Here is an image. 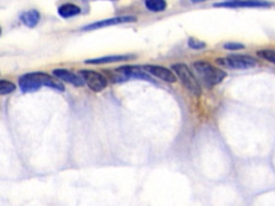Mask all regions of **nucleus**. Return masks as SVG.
Returning a JSON list of instances; mask_svg holds the SVG:
<instances>
[{
  "label": "nucleus",
  "mask_w": 275,
  "mask_h": 206,
  "mask_svg": "<svg viewBox=\"0 0 275 206\" xmlns=\"http://www.w3.org/2000/svg\"><path fill=\"white\" fill-rule=\"evenodd\" d=\"M257 55L262 59L275 65V50H260L257 52Z\"/></svg>",
  "instance_id": "obj_16"
},
{
  "label": "nucleus",
  "mask_w": 275,
  "mask_h": 206,
  "mask_svg": "<svg viewBox=\"0 0 275 206\" xmlns=\"http://www.w3.org/2000/svg\"><path fill=\"white\" fill-rule=\"evenodd\" d=\"M138 18L136 16L125 15V16H114L107 19H103V21H98L90 25H86L82 28L83 31H91L96 30V29H101L106 27H111L115 25H120V24H126V23H136Z\"/></svg>",
  "instance_id": "obj_7"
},
{
  "label": "nucleus",
  "mask_w": 275,
  "mask_h": 206,
  "mask_svg": "<svg viewBox=\"0 0 275 206\" xmlns=\"http://www.w3.org/2000/svg\"><path fill=\"white\" fill-rule=\"evenodd\" d=\"M21 22L24 24V25L29 27V28H33L38 25L39 21H40V13H39L37 10H29V11L24 12L21 16Z\"/></svg>",
  "instance_id": "obj_12"
},
{
  "label": "nucleus",
  "mask_w": 275,
  "mask_h": 206,
  "mask_svg": "<svg viewBox=\"0 0 275 206\" xmlns=\"http://www.w3.org/2000/svg\"><path fill=\"white\" fill-rule=\"evenodd\" d=\"M81 13L80 7L76 6L73 3H65L58 8V14L62 18H70L73 16H76Z\"/></svg>",
  "instance_id": "obj_13"
},
{
  "label": "nucleus",
  "mask_w": 275,
  "mask_h": 206,
  "mask_svg": "<svg viewBox=\"0 0 275 206\" xmlns=\"http://www.w3.org/2000/svg\"><path fill=\"white\" fill-rule=\"evenodd\" d=\"M53 74L55 77L60 78L61 81L69 83V84H72L76 87H81L85 84V82L81 75H77L72 71L67 70V69H55L53 71Z\"/></svg>",
  "instance_id": "obj_10"
},
{
  "label": "nucleus",
  "mask_w": 275,
  "mask_h": 206,
  "mask_svg": "<svg viewBox=\"0 0 275 206\" xmlns=\"http://www.w3.org/2000/svg\"><path fill=\"white\" fill-rule=\"evenodd\" d=\"M107 1H117V0H107Z\"/></svg>",
  "instance_id": "obj_20"
},
{
  "label": "nucleus",
  "mask_w": 275,
  "mask_h": 206,
  "mask_svg": "<svg viewBox=\"0 0 275 206\" xmlns=\"http://www.w3.org/2000/svg\"><path fill=\"white\" fill-rule=\"evenodd\" d=\"M172 70L181 80L182 84L187 89L190 94L196 97H199L202 94V89L197 81V78L193 74V72L189 70V68L185 63H174L172 65Z\"/></svg>",
  "instance_id": "obj_2"
},
{
  "label": "nucleus",
  "mask_w": 275,
  "mask_h": 206,
  "mask_svg": "<svg viewBox=\"0 0 275 206\" xmlns=\"http://www.w3.org/2000/svg\"><path fill=\"white\" fill-rule=\"evenodd\" d=\"M218 65L233 69V70H247V69L254 68L257 66V59L249 55H240V54H233L225 58H218L216 59Z\"/></svg>",
  "instance_id": "obj_3"
},
{
  "label": "nucleus",
  "mask_w": 275,
  "mask_h": 206,
  "mask_svg": "<svg viewBox=\"0 0 275 206\" xmlns=\"http://www.w3.org/2000/svg\"><path fill=\"white\" fill-rule=\"evenodd\" d=\"M271 6L272 3L267 1V0H233V1L214 3V7L216 8H228V9L270 8Z\"/></svg>",
  "instance_id": "obj_8"
},
{
  "label": "nucleus",
  "mask_w": 275,
  "mask_h": 206,
  "mask_svg": "<svg viewBox=\"0 0 275 206\" xmlns=\"http://www.w3.org/2000/svg\"><path fill=\"white\" fill-rule=\"evenodd\" d=\"M80 75L92 91L100 92L107 87L106 76L94 70H81Z\"/></svg>",
  "instance_id": "obj_6"
},
{
  "label": "nucleus",
  "mask_w": 275,
  "mask_h": 206,
  "mask_svg": "<svg viewBox=\"0 0 275 206\" xmlns=\"http://www.w3.org/2000/svg\"><path fill=\"white\" fill-rule=\"evenodd\" d=\"M188 45L193 48V50H203V48L206 47V43L203 41H200L196 38H189Z\"/></svg>",
  "instance_id": "obj_17"
},
{
  "label": "nucleus",
  "mask_w": 275,
  "mask_h": 206,
  "mask_svg": "<svg viewBox=\"0 0 275 206\" xmlns=\"http://www.w3.org/2000/svg\"><path fill=\"white\" fill-rule=\"evenodd\" d=\"M145 7L151 12H163L167 9L166 0H145Z\"/></svg>",
  "instance_id": "obj_14"
},
{
  "label": "nucleus",
  "mask_w": 275,
  "mask_h": 206,
  "mask_svg": "<svg viewBox=\"0 0 275 206\" xmlns=\"http://www.w3.org/2000/svg\"><path fill=\"white\" fill-rule=\"evenodd\" d=\"M135 55H112L95 58V59H87L85 60V63H87V65H105V63H114L120 61L131 60L135 59Z\"/></svg>",
  "instance_id": "obj_11"
},
{
  "label": "nucleus",
  "mask_w": 275,
  "mask_h": 206,
  "mask_svg": "<svg viewBox=\"0 0 275 206\" xmlns=\"http://www.w3.org/2000/svg\"><path fill=\"white\" fill-rule=\"evenodd\" d=\"M15 89H16V86L14 83L10 82V81H6V80L0 81V95L1 96L11 94V92H13Z\"/></svg>",
  "instance_id": "obj_15"
},
{
  "label": "nucleus",
  "mask_w": 275,
  "mask_h": 206,
  "mask_svg": "<svg viewBox=\"0 0 275 206\" xmlns=\"http://www.w3.org/2000/svg\"><path fill=\"white\" fill-rule=\"evenodd\" d=\"M43 74L44 72H32L22 75L18 78L19 89L24 94L39 90L42 86H44Z\"/></svg>",
  "instance_id": "obj_4"
},
{
  "label": "nucleus",
  "mask_w": 275,
  "mask_h": 206,
  "mask_svg": "<svg viewBox=\"0 0 275 206\" xmlns=\"http://www.w3.org/2000/svg\"><path fill=\"white\" fill-rule=\"evenodd\" d=\"M145 72H149L150 74L160 78L167 83H175L176 76L173 72L169 70L168 68L156 66V65H146L143 67Z\"/></svg>",
  "instance_id": "obj_9"
},
{
  "label": "nucleus",
  "mask_w": 275,
  "mask_h": 206,
  "mask_svg": "<svg viewBox=\"0 0 275 206\" xmlns=\"http://www.w3.org/2000/svg\"><path fill=\"white\" fill-rule=\"evenodd\" d=\"M245 46L244 44L239 43V42H227L224 44V48L228 51H239V50H243Z\"/></svg>",
  "instance_id": "obj_18"
},
{
  "label": "nucleus",
  "mask_w": 275,
  "mask_h": 206,
  "mask_svg": "<svg viewBox=\"0 0 275 206\" xmlns=\"http://www.w3.org/2000/svg\"><path fill=\"white\" fill-rule=\"evenodd\" d=\"M115 72L119 74L116 82H124L127 80H141V81H147L155 83V81L146 72H144L142 69L138 67H121L116 68Z\"/></svg>",
  "instance_id": "obj_5"
},
{
  "label": "nucleus",
  "mask_w": 275,
  "mask_h": 206,
  "mask_svg": "<svg viewBox=\"0 0 275 206\" xmlns=\"http://www.w3.org/2000/svg\"><path fill=\"white\" fill-rule=\"evenodd\" d=\"M229 1H233V0H229Z\"/></svg>",
  "instance_id": "obj_21"
},
{
  "label": "nucleus",
  "mask_w": 275,
  "mask_h": 206,
  "mask_svg": "<svg viewBox=\"0 0 275 206\" xmlns=\"http://www.w3.org/2000/svg\"><path fill=\"white\" fill-rule=\"evenodd\" d=\"M191 1H193L194 3H199V2H203V1H205V0H191Z\"/></svg>",
  "instance_id": "obj_19"
},
{
  "label": "nucleus",
  "mask_w": 275,
  "mask_h": 206,
  "mask_svg": "<svg viewBox=\"0 0 275 206\" xmlns=\"http://www.w3.org/2000/svg\"><path fill=\"white\" fill-rule=\"evenodd\" d=\"M194 70L196 74L199 77V80L203 83L205 86L214 87L222 83L225 77L227 76V73L219 68H216L210 62L205 60H197L194 62Z\"/></svg>",
  "instance_id": "obj_1"
}]
</instances>
